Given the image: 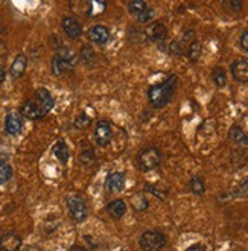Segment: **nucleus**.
Returning <instances> with one entry per match:
<instances>
[{"instance_id": "a211bd4d", "label": "nucleus", "mask_w": 248, "mask_h": 251, "mask_svg": "<svg viewBox=\"0 0 248 251\" xmlns=\"http://www.w3.org/2000/svg\"><path fill=\"white\" fill-rule=\"evenodd\" d=\"M52 152H53V155L61 161L63 165H66L67 161H69V158H70V151H69V146L66 145V142L64 140H58L55 145H53V148H52Z\"/></svg>"}, {"instance_id": "2eb2a0df", "label": "nucleus", "mask_w": 248, "mask_h": 251, "mask_svg": "<svg viewBox=\"0 0 248 251\" xmlns=\"http://www.w3.org/2000/svg\"><path fill=\"white\" fill-rule=\"evenodd\" d=\"M26 66H27V58L23 55V53H20V55H17L16 56V60L12 61V64H11V76L12 78H22L23 75H25V72H26Z\"/></svg>"}, {"instance_id": "412c9836", "label": "nucleus", "mask_w": 248, "mask_h": 251, "mask_svg": "<svg viewBox=\"0 0 248 251\" xmlns=\"http://www.w3.org/2000/svg\"><path fill=\"white\" fill-rule=\"evenodd\" d=\"M189 189H191V192L195 195H202L204 192H206V181H204L202 176L195 175L191 178V181H189Z\"/></svg>"}, {"instance_id": "6ab92c4d", "label": "nucleus", "mask_w": 248, "mask_h": 251, "mask_svg": "<svg viewBox=\"0 0 248 251\" xmlns=\"http://www.w3.org/2000/svg\"><path fill=\"white\" fill-rule=\"evenodd\" d=\"M160 49L168 52L172 56H183V55H186V49L183 48V44L178 40L171 41L169 44H166V46H165L163 43H160Z\"/></svg>"}, {"instance_id": "5701e85b", "label": "nucleus", "mask_w": 248, "mask_h": 251, "mask_svg": "<svg viewBox=\"0 0 248 251\" xmlns=\"http://www.w3.org/2000/svg\"><path fill=\"white\" fill-rule=\"evenodd\" d=\"M131 205H133V209L137 210V212H145L148 209L149 202H148L147 197H145L142 192H137V194L131 198Z\"/></svg>"}, {"instance_id": "1a4fd4ad", "label": "nucleus", "mask_w": 248, "mask_h": 251, "mask_svg": "<svg viewBox=\"0 0 248 251\" xmlns=\"http://www.w3.org/2000/svg\"><path fill=\"white\" fill-rule=\"evenodd\" d=\"M87 37H89V40L95 44H107L110 41L111 34H110V29L107 26L96 25V26L89 29Z\"/></svg>"}, {"instance_id": "473e14b6", "label": "nucleus", "mask_w": 248, "mask_h": 251, "mask_svg": "<svg viewBox=\"0 0 248 251\" xmlns=\"http://www.w3.org/2000/svg\"><path fill=\"white\" fill-rule=\"evenodd\" d=\"M236 197H241V198H248V178H245L235 190Z\"/></svg>"}, {"instance_id": "c85d7f7f", "label": "nucleus", "mask_w": 248, "mask_h": 251, "mask_svg": "<svg viewBox=\"0 0 248 251\" xmlns=\"http://www.w3.org/2000/svg\"><path fill=\"white\" fill-rule=\"evenodd\" d=\"M95 161H96V154H95L93 150H84V151H81V154H79V163L81 165L89 166V165L95 163Z\"/></svg>"}, {"instance_id": "20e7f679", "label": "nucleus", "mask_w": 248, "mask_h": 251, "mask_svg": "<svg viewBox=\"0 0 248 251\" xmlns=\"http://www.w3.org/2000/svg\"><path fill=\"white\" fill-rule=\"evenodd\" d=\"M143 251H160L166 245V236L158 230H147L139 239Z\"/></svg>"}, {"instance_id": "423d86ee", "label": "nucleus", "mask_w": 248, "mask_h": 251, "mask_svg": "<svg viewBox=\"0 0 248 251\" xmlns=\"http://www.w3.org/2000/svg\"><path fill=\"white\" fill-rule=\"evenodd\" d=\"M145 35H147V38L149 41L163 43L168 37V27L163 22H154L147 26V29H145Z\"/></svg>"}, {"instance_id": "aec40b11", "label": "nucleus", "mask_w": 248, "mask_h": 251, "mask_svg": "<svg viewBox=\"0 0 248 251\" xmlns=\"http://www.w3.org/2000/svg\"><path fill=\"white\" fill-rule=\"evenodd\" d=\"M201 52H202V44L198 40H195L192 44H189V48L186 49V56L189 58L191 63H197L201 56Z\"/></svg>"}, {"instance_id": "dca6fc26", "label": "nucleus", "mask_w": 248, "mask_h": 251, "mask_svg": "<svg viewBox=\"0 0 248 251\" xmlns=\"http://www.w3.org/2000/svg\"><path fill=\"white\" fill-rule=\"evenodd\" d=\"M107 213L114 218V219H119L126 213V204L124 200H113L107 204Z\"/></svg>"}, {"instance_id": "9d476101", "label": "nucleus", "mask_w": 248, "mask_h": 251, "mask_svg": "<svg viewBox=\"0 0 248 251\" xmlns=\"http://www.w3.org/2000/svg\"><path fill=\"white\" fill-rule=\"evenodd\" d=\"M231 75L238 82L247 84L248 82V60L247 58H238L231 64Z\"/></svg>"}, {"instance_id": "f257e3e1", "label": "nucleus", "mask_w": 248, "mask_h": 251, "mask_svg": "<svg viewBox=\"0 0 248 251\" xmlns=\"http://www.w3.org/2000/svg\"><path fill=\"white\" fill-rule=\"evenodd\" d=\"M55 105L53 96L48 88H38V90L23 102V105L20 108V114L26 119L31 121H38L43 119L45 116H48Z\"/></svg>"}, {"instance_id": "a19ab883", "label": "nucleus", "mask_w": 248, "mask_h": 251, "mask_svg": "<svg viewBox=\"0 0 248 251\" xmlns=\"http://www.w3.org/2000/svg\"><path fill=\"white\" fill-rule=\"evenodd\" d=\"M247 233H248V224H247Z\"/></svg>"}, {"instance_id": "c9c22d12", "label": "nucleus", "mask_w": 248, "mask_h": 251, "mask_svg": "<svg viewBox=\"0 0 248 251\" xmlns=\"http://www.w3.org/2000/svg\"><path fill=\"white\" fill-rule=\"evenodd\" d=\"M239 43H241V48L248 53V29H247V31H244V32H242Z\"/></svg>"}, {"instance_id": "bb28decb", "label": "nucleus", "mask_w": 248, "mask_h": 251, "mask_svg": "<svg viewBox=\"0 0 248 251\" xmlns=\"http://www.w3.org/2000/svg\"><path fill=\"white\" fill-rule=\"evenodd\" d=\"M147 8H148V3L143 2V0H133V2L128 3V11L129 14H133L134 17H137L139 14H142Z\"/></svg>"}, {"instance_id": "0eeeda50", "label": "nucleus", "mask_w": 248, "mask_h": 251, "mask_svg": "<svg viewBox=\"0 0 248 251\" xmlns=\"http://www.w3.org/2000/svg\"><path fill=\"white\" fill-rule=\"evenodd\" d=\"M113 139V129L110 122L107 121H99L96 124L95 129V140L99 146H107Z\"/></svg>"}, {"instance_id": "ddd939ff", "label": "nucleus", "mask_w": 248, "mask_h": 251, "mask_svg": "<svg viewBox=\"0 0 248 251\" xmlns=\"http://www.w3.org/2000/svg\"><path fill=\"white\" fill-rule=\"evenodd\" d=\"M22 247V238L16 233H5L0 238V251H19Z\"/></svg>"}, {"instance_id": "9b49d317", "label": "nucleus", "mask_w": 248, "mask_h": 251, "mask_svg": "<svg viewBox=\"0 0 248 251\" xmlns=\"http://www.w3.org/2000/svg\"><path fill=\"white\" fill-rule=\"evenodd\" d=\"M61 27L64 34L72 40H76L82 35V26L75 17H64L61 22Z\"/></svg>"}, {"instance_id": "cd10ccee", "label": "nucleus", "mask_w": 248, "mask_h": 251, "mask_svg": "<svg viewBox=\"0 0 248 251\" xmlns=\"http://www.w3.org/2000/svg\"><path fill=\"white\" fill-rule=\"evenodd\" d=\"M67 69H69V67L66 66V63H64L58 55H55V56L52 58V72H53V75L61 76Z\"/></svg>"}, {"instance_id": "f3484780", "label": "nucleus", "mask_w": 248, "mask_h": 251, "mask_svg": "<svg viewBox=\"0 0 248 251\" xmlns=\"http://www.w3.org/2000/svg\"><path fill=\"white\" fill-rule=\"evenodd\" d=\"M55 55H58L61 58V60L66 63V66L70 69V67H75L78 63H79V58H78V55L72 50L70 48H61V49H58L56 50V53Z\"/></svg>"}, {"instance_id": "4be33fe9", "label": "nucleus", "mask_w": 248, "mask_h": 251, "mask_svg": "<svg viewBox=\"0 0 248 251\" xmlns=\"http://www.w3.org/2000/svg\"><path fill=\"white\" fill-rule=\"evenodd\" d=\"M212 81L218 88H224L227 85V73L223 67H215L212 70Z\"/></svg>"}, {"instance_id": "39448f33", "label": "nucleus", "mask_w": 248, "mask_h": 251, "mask_svg": "<svg viewBox=\"0 0 248 251\" xmlns=\"http://www.w3.org/2000/svg\"><path fill=\"white\" fill-rule=\"evenodd\" d=\"M67 209L75 223H82V221H85L87 215H89L85 201L78 195H70L67 198Z\"/></svg>"}, {"instance_id": "f704fd0d", "label": "nucleus", "mask_w": 248, "mask_h": 251, "mask_svg": "<svg viewBox=\"0 0 248 251\" xmlns=\"http://www.w3.org/2000/svg\"><path fill=\"white\" fill-rule=\"evenodd\" d=\"M147 189L148 192H151L152 195H155V197H158L160 200H165L166 197H168V192L166 190H160V189H157L155 186H152V184H147Z\"/></svg>"}, {"instance_id": "2f4dec72", "label": "nucleus", "mask_w": 248, "mask_h": 251, "mask_svg": "<svg viewBox=\"0 0 248 251\" xmlns=\"http://www.w3.org/2000/svg\"><path fill=\"white\" fill-rule=\"evenodd\" d=\"M90 124H92L90 117L87 116L85 113H81V116H78V117H76V121L74 122V126L78 128V129H85V128H89V126H90Z\"/></svg>"}, {"instance_id": "72a5a7b5", "label": "nucleus", "mask_w": 248, "mask_h": 251, "mask_svg": "<svg viewBox=\"0 0 248 251\" xmlns=\"http://www.w3.org/2000/svg\"><path fill=\"white\" fill-rule=\"evenodd\" d=\"M224 6L228 8L231 12H241L244 8V3L239 2V0H231V2H224Z\"/></svg>"}, {"instance_id": "393cba45", "label": "nucleus", "mask_w": 248, "mask_h": 251, "mask_svg": "<svg viewBox=\"0 0 248 251\" xmlns=\"http://www.w3.org/2000/svg\"><path fill=\"white\" fill-rule=\"evenodd\" d=\"M87 6H89V8L85 9L87 16H89V17H96L98 14H102V12L105 11L107 3L105 2H89V3H87Z\"/></svg>"}, {"instance_id": "a878e982", "label": "nucleus", "mask_w": 248, "mask_h": 251, "mask_svg": "<svg viewBox=\"0 0 248 251\" xmlns=\"http://www.w3.org/2000/svg\"><path fill=\"white\" fill-rule=\"evenodd\" d=\"M128 40L136 43V44H140V43H145L148 38H147V35H145V31H142V29H139V27H129L128 29Z\"/></svg>"}, {"instance_id": "58836bf2", "label": "nucleus", "mask_w": 248, "mask_h": 251, "mask_svg": "<svg viewBox=\"0 0 248 251\" xmlns=\"http://www.w3.org/2000/svg\"><path fill=\"white\" fill-rule=\"evenodd\" d=\"M5 78H6V70L2 64H0V84H3Z\"/></svg>"}, {"instance_id": "b1692460", "label": "nucleus", "mask_w": 248, "mask_h": 251, "mask_svg": "<svg viewBox=\"0 0 248 251\" xmlns=\"http://www.w3.org/2000/svg\"><path fill=\"white\" fill-rule=\"evenodd\" d=\"M79 58H81V61L87 66H90L95 63L96 60V52L93 50V48L90 46H82L81 48V53H79Z\"/></svg>"}, {"instance_id": "f03ea898", "label": "nucleus", "mask_w": 248, "mask_h": 251, "mask_svg": "<svg viewBox=\"0 0 248 251\" xmlns=\"http://www.w3.org/2000/svg\"><path fill=\"white\" fill-rule=\"evenodd\" d=\"M177 85H178V76L177 75H169L165 81L158 82V84H152L148 88L149 104L157 110L166 107L171 102L172 96L175 95Z\"/></svg>"}, {"instance_id": "e433bc0d", "label": "nucleus", "mask_w": 248, "mask_h": 251, "mask_svg": "<svg viewBox=\"0 0 248 251\" xmlns=\"http://www.w3.org/2000/svg\"><path fill=\"white\" fill-rule=\"evenodd\" d=\"M186 251H207V250H206V247L201 245V244H195V245H191V247H189Z\"/></svg>"}, {"instance_id": "4c0bfd02", "label": "nucleus", "mask_w": 248, "mask_h": 251, "mask_svg": "<svg viewBox=\"0 0 248 251\" xmlns=\"http://www.w3.org/2000/svg\"><path fill=\"white\" fill-rule=\"evenodd\" d=\"M9 158V154L3 150V148H0V163H6Z\"/></svg>"}, {"instance_id": "f8f14e48", "label": "nucleus", "mask_w": 248, "mask_h": 251, "mask_svg": "<svg viewBox=\"0 0 248 251\" xmlns=\"http://www.w3.org/2000/svg\"><path fill=\"white\" fill-rule=\"evenodd\" d=\"M125 187V175L124 172H111L105 178V189L111 194H119Z\"/></svg>"}, {"instance_id": "7c9ffc66", "label": "nucleus", "mask_w": 248, "mask_h": 251, "mask_svg": "<svg viewBox=\"0 0 248 251\" xmlns=\"http://www.w3.org/2000/svg\"><path fill=\"white\" fill-rule=\"evenodd\" d=\"M154 16H155V9L148 6L142 14H139V16L136 17V20H137V23H142V25L143 23H149V22H152Z\"/></svg>"}, {"instance_id": "c756f323", "label": "nucleus", "mask_w": 248, "mask_h": 251, "mask_svg": "<svg viewBox=\"0 0 248 251\" xmlns=\"http://www.w3.org/2000/svg\"><path fill=\"white\" fill-rule=\"evenodd\" d=\"M12 168L8 163H0V184H5L12 178Z\"/></svg>"}, {"instance_id": "7ed1b4c3", "label": "nucleus", "mask_w": 248, "mask_h": 251, "mask_svg": "<svg viewBox=\"0 0 248 251\" xmlns=\"http://www.w3.org/2000/svg\"><path fill=\"white\" fill-rule=\"evenodd\" d=\"M162 151L158 150L157 146H145L143 150L139 151L136 161H137V166L140 171L143 172H149L157 169L160 165H162Z\"/></svg>"}, {"instance_id": "ea45409f", "label": "nucleus", "mask_w": 248, "mask_h": 251, "mask_svg": "<svg viewBox=\"0 0 248 251\" xmlns=\"http://www.w3.org/2000/svg\"><path fill=\"white\" fill-rule=\"evenodd\" d=\"M69 251H87V250H85L84 247H81V245H74Z\"/></svg>"}, {"instance_id": "4468645a", "label": "nucleus", "mask_w": 248, "mask_h": 251, "mask_svg": "<svg viewBox=\"0 0 248 251\" xmlns=\"http://www.w3.org/2000/svg\"><path fill=\"white\" fill-rule=\"evenodd\" d=\"M228 139L231 143H235L238 146H247L248 145V134L245 129L239 125H233L228 131Z\"/></svg>"}, {"instance_id": "6e6552de", "label": "nucleus", "mask_w": 248, "mask_h": 251, "mask_svg": "<svg viewBox=\"0 0 248 251\" xmlns=\"http://www.w3.org/2000/svg\"><path fill=\"white\" fill-rule=\"evenodd\" d=\"M23 128V116L19 111H11L5 117V131L9 136H17Z\"/></svg>"}]
</instances>
